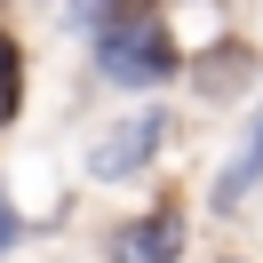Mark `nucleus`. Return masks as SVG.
Segmentation results:
<instances>
[{"mask_svg":"<svg viewBox=\"0 0 263 263\" xmlns=\"http://www.w3.org/2000/svg\"><path fill=\"white\" fill-rule=\"evenodd\" d=\"M176 32H167L160 16H136V24H120V32H96V72L112 88H160V80H176Z\"/></svg>","mask_w":263,"mask_h":263,"instance_id":"nucleus-1","label":"nucleus"},{"mask_svg":"<svg viewBox=\"0 0 263 263\" xmlns=\"http://www.w3.org/2000/svg\"><path fill=\"white\" fill-rule=\"evenodd\" d=\"M160 144H167V112H128V120L96 144V183H128L136 167H152Z\"/></svg>","mask_w":263,"mask_h":263,"instance_id":"nucleus-2","label":"nucleus"},{"mask_svg":"<svg viewBox=\"0 0 263 263\" xmlns=\"http://www.w3.org/2000/svg\"><path fill=\"white\" fill-rule=\"evenodd\" d=\"M183 255V208H152L144 223H128V231H112V263H176Z\"/></svg>","mask_w":263,"mask_h":263,"instance_id":"nucleus-3","label":"nucleus"},{"mask_svg":"<svg viewBox=\"0 0 263 263\" xmlns=\"http://www.w3.org/2000/svg\"><path fill=\"white\" fill-rule=\"evenodd\" d=\"M192 80L208 88V96H231V88H247V80H255V56H247L239 40H223V48H208V56L192 64Z\"/></svg>","mask_w":263,"mask_h":263,"instance_id":"nucleus-4","label":"nucleus"},{"mask_svg":"<svg viewBox=\"0 0 263 263\" xmlns=\"http://www.w3.org/2000/svg\"><path fill=\"white\" fill-rule=\"evenodd\" d=\"M80 32H120V24H136V16H160V0H72L64 8Z\"/></svg>","mask_w":263,"mask_h":263,"instance_id":"nucleus-5","label":"nucleus"},{"mask_svg":"<svg viewBox=\"0 0 263 263\" xmlns=\"http://www.w3.org/2000/svg\"><path fill=\"white\" fill-rule=\"evenodd\" d=\"M255 176H263V112H255V128H247V152L223 167V176H215V208H239Z\"/></svg>","mask_w":263,"mask_h":263,"instance_id":"nucleus-6","label":"nucleus"},{"mask_svg":"<svg viewBox=\"0 0 263 263\" xmlns=\"http://www.w3.org/2000/svg\"><path fill=\"white\" fill-rule=\"evenodd\" d=\"M16 104H24V56H16V40L0 32V128L16 120Z\"/></svg>","mask_w":263,"mask_h":263,"instance_id":"nucleus-7","label":"nucleus"},{"mask_svg":"<svg viewBox=\"0 0 263 263\" xmlns=\"http://www.w3.org/2000/svg\"><path fill=\"white\" fill-rule=\"evenodd\" d=\"M16 239H24V215L8 208V199H0V255H8V247H16Z\"/></svg>","mask_w":263,"mask_h":263,"instance_id":"nucleus-8","label":"nucleus"}]
</instances>
